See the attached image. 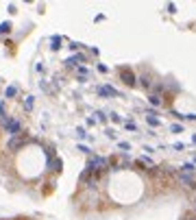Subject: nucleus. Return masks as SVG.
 <instances>
[{
  "instance_id": "obj_1",
  "label": "nucleus",
  "mask_w": 196,
  "mask_h": 220,
  "mask_svg": "<svg viewBox=\"0 0 196 220\" xmlns=\"http://www.w3.org/2000/svg\"><path fill=\"white\" fill-rule=\"evenodd\" d=\"M2 129L11 135V137H15V135H20L22 133V124L15 120V118H5V122H2Z\"/></svg>"
},
{
  "instance_id": "obj_2",
  "label": "nucleus",
  "mask_w": 196,
  "mask_h": 220,
  "mask_svg": "<svg viewBox=\"0 0 196 220\" xmlns=\"http://www.w3.org/2000/svg\"><path fill=\"white\" fill-rule=\"evenodd\" d=\"M29 142V135H15V137H11V140H9V148L11 150H17V148H22V146Z\"/></svg>"
},
{
  "instance_id": "obj_3",
  "label": "nucleus",
  "mask_w": 196,
  "mask_h": 220,
  "mask_svg": "<svg viewBox=\"0 0 196 220\" xmlns=\"http://www.w3.org/2000/svg\"><path fill=\"white\" fill-rule=\"evenodd\" d=\"M120 76H122V81H124L126 85H135V74L131 70H122V72H120Z\"/></svg>"
},
{
  "instance_id": "obj_4",
  "label": "nucleus",
  "mask_w": 196,
  "mask_h": 220,
  "mask_svg": "<svg viewBox=\"0 0 196 220\" xmlns=\"http://www.w3.org/2000/svg\"><path fill=\"white\" fill-rule=\"evenodd\" d=\"M98 96H118V91L109 85H102V87H98Z\"/></svg>"
},
{
  "instance_id": "obj_5",
  "label": "nucleus",
  "mask_w": 196,
  "mask_h": 220,
  "mask_svg": "<svg viewBox=\"0 0 196 220\" xmlns=\"http://www.w3.org/2000/svg\"><path fill=\"white\" fill-rule=\"evenodd\" d=\"M48 166H50L54 172H61V168H63V161H61V159H52V161L48 163Z\"/></svg>"
},
{
  "instance_id": "obj_6",
  "label": "nucleus",
  "mask_w": 196,
  "mask_h": 220,
  "mask_svg": "<svg viewBox=\"0 0 196 220\" xmlns=\"http://www.w3.org/2000/svg\"><path fill=\"white\" fill-rule=\"evenodd\" d=\"M83 63V61H85V57H83V54H74V57H70L68 61H65V63H68V66H74V63Z\"/></svg>"
},
{
  "instance_id": "obj_7",
  "label": "nucleus",
  "mask_w": 196,
  "mask_h": 220,
  "mask_svg": "<svg viewBox=\"0 0 196 220\" xmlns=\"http://www.w3.org/2000/svg\"><path fill=\"white\" fill-rule=\"evenodd\" d=\"M5 94H7V98H13V96L17 94V87H13V85H9V87H7V91H5Z\"/></svg>"
},
{
  "instance_id": "obj_8",
  "label": "nucleus",
  "mask_w": 196,
  "mask_h": 220,
  "mask_svg": "<svg viewBox=\"0 0 196 220\" xmlns=\"http://www.w3.org/2000/svg\"><path fill=\"white\" fill-rule=\"evenodd\" d=\"M148 100H151V105H155V107H159V105H161V98L157 96V94H153V96L148 98Z\"/></svg>"
},
{
  "instance_id": "obj_9",
  "label": "nucleus",
  "mask_w": 196,
  "mask_h": 220,
  "mask_svg": "<svg viewBox=\"0 0 196 220\" xmlns=\"http://www.w3.org/2000/svg\"><path fill=\"white\" fill-rule=\"evenodd\" d=\"M59 44H61V37H52V46H50V48H52V50H59V48H61Z\"/></svg>"
},
{
  "instance_id": "obj_10",
  "label": "nucleus",
  "mask_w": 196,
  "mask_h": 220,
  "mask_svg": "<svg viewBox=\"0 0 196 220\" xmlns=\"http://www.w3.org/2000/svg\"><path fill=\"white\" fill-rule=\"evenodd\" d=\"M9 31H11V24H9V22H2V24H0V33H9Z\"/></svg>"
},
{
  "instance_id": "obj_11",
  "label": "nucleus",
  "mask_w": 196,
  "mask_h": 220,
  "mask_svg": "<svg viewBox=\"0 0 196 220\" xmlns=\"http://www.w3.org/2000/svg\"><path fill=\"white\" fill-rule=\"evenodd\" d=\"M155 113H148V124H153V126H159V120L157 118H153Z\"/></svg>"
},
{
  "instance_id": "obj_12",
  "label": "nucleus",
  "mask_w": 196,
  "mask_h": 220,
  "mask_svg": "<svg viewBox=\"0 0 196 220\" xmlns=\"http://www.w3.org/2000/svg\"><path fill=\"white\" fill-rule=\"evenodd\" d=\"M24 107L29 109V111H31V109H33V96H29V98L24 100Z\"/></svg>"
},
{
  "instance_id": "obj_13",
  "label": "nucleus",
  "mask_w": 196,
  "mask_h": 220,
  "mask_svg": "<svg viewBox=\"0 0 196 220\" xmlns=\"http://www.w3.org/2000/svg\"><path fill=\"white\" fill-rule=\"evenodd\" d=\"M5 118H7V116H5V105H2V103H0V124H2V122H5Z\"/></svg>"
},
{
  "instance_id": "obj_14",
  "label": "nucleus",
  "mask_w": 196,
  "mask_h": 220,
  "mask_svg": "<svg viewBox=\"0 0 196 220\" xmlns=\"http://www.w3.org/2000/svg\"><path fill=\"white\" fill-rule=\"evenodd\" d=\"M183 172H194V166H192V163H185V166H183Z\"/></svg>"
},
{
  "instance_id": "obj_15",
  "label": "nucleus",
  "mask_w": 196,
  "mask_h": 220,
  "mask_svg": "<svg viewBox=\"0 0 196 220\" xmlns=\"http://www.w3.org/2000/svg\"><path fill=\"white\" fill-rule=\"evenodd\" d=\"M172 131H174V133H181V131H183V126H179V124H172Z\"/></svg>"
},
{
  "instance_id": "obj_16",
  "label": "nucleus",
  "mask_w": 196,
  "mask_h": 220,
  "mask_svg": "<svg viewBox=\"0 0 196 220\" xmlns=\"http://www.w3.org/2000/svg\"><path fill=\"white\" fill-rule=\"evenodd\" d=\"M194 144H196V135H194Z\"/></svg>"
}]
</instances>
